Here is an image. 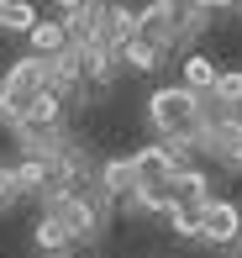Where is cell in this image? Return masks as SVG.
Segmentation results:
<instances>
[{"mask_svg": "<svg viewBox=\"0 0 242 258\" xmlns=\"http://www.w3.org/2000/svg\"><path fill=\"white\" fill-rule=\"evenodd\" d=\"M48 216H58V221H63V232H68L74 242H95V237H100V227H106L100 206L90 201L85 190H53V195H48Z\"/></svg>", "mask_w": 242, "mask_h": 258, "instance_id": "3", "label": "cell"}, {"mask_svg": "<svg viewBox=\"0 0 242 258\" xmlns=\"http://www.w3.org/2000/svg\"><path fill=\"white\" fill-rule=\"evenodd\" d=\"M32 242H37V253H48V258H63L68 248H74V237L63 232V221H58V216H48V211H42L37 227H32Z\"/></svg>", "mask_w": 242, "mask_h": 258, "instance_id": "14", "label": "cell"}, {"mask_svg": "<svg viewBox=\"0 0 242 258\" xmlns=\"http://www.w3.org/2000/svg\"><path fill=\"white\" fill-rule=\"evenodd\" d=\"M211 79H216L211 53H190V58H184V79H179L184 90H200V95H205V90H211Z\"/></svg>", "mask_w": 242, "mask_h": 258, "instance_id": "16", "label": "cell"}, {"mask_svg": "<svg viewBox=\"0 0 242 258\" xmlns=\"http://www.w3.org/2000/svg\"><path fill=\"white\" fill-rule=\"evenodd\" d=\"M58 21H63L68 42H95L100 37V21H106V0H79V6H68Z\"/></svg>", "mask_w": 242, "mask_h": 258, "instance_id": "8", "label": "cell"}, {"mask_svg": "<svg viewBox=\"0 0 242 258\" xmlns=\"http://www.w3.org/2000/svg\"><path fill=\"white\" fill-rule=\"evenodd\" d=\"M53 6H63V11H68V6H79V0H53Z\"/></svg>", "mask_w": 242, "mask_h": 258, "instance_id": "21", "label": "cell"}, {"mask_svg": "<svg viewBox=\"0 0 242 258\" xmlns=\"http://www.w3.org/2000/svg\"><path fill=\"white\" fill-rule=\"evenodd\" d=\"M237 232H242V211H237V201L211 195V201L200 206V242L226 248V242H237Z\"/></svg>", "mask_w": 242, "mask_h": 258, "instance_id": "5", "label": "cell"}, {"mask_svg": "<svg viewBox=\"0 0 242 258\" xmlns=\"http://www.w3.org/2000/svg\"><path fill=\"white\" fill-rule=\"evenodd\" d=\"M195 153L216 158L221 169H242V116H216L195 132Z\"/></svg>", "mask_w": 242, "mask_h": 258, "instance_id": "4", "label": "cell"}, {"mask_svg": "<svg viewBox=\"0 0 242 258\" xmlns=\"http://www.w3.org/2000/svg\"><path fill=\"white\" fill-rule=\"evenodd\" d=\"M211 201V174L200 169V163H179L174 174H169V206H190L200 211Z\"/></svg>", "mask_w": 242, "mask_h": 258, "instance_id": "6", "label": "cell"}, {"mask_svg": "<svg viewBox=\"0 0 242 258\" xmlns=\"http://www.w3.org/2000/svg\"><path fill=\"white\" fill-rule=\"evenodd\" d=\"M95 190L106 195V201L126 206V195L137 190V174H132V163H126V158H106V163L95 169Z\"/></svg>", "mask_w": 242, "mask_h": 258, "instance_id": "9", "label": "cell"}, {"mask_svg": "<svg viewBox=\"0 0 242 258\" xmlns=\"http://www.w3.org/2000/svg\"><path fill=\"white\" fill-rule=\"evenodd\" d=\"M116 63L121 69H137V74H153V69L164 63V48L147 42V37H126L121 48H116Z\"/></svg>", "mask_w": 242, "mask_h": 258, "instance_id": "12", "label": "cell"}, {"mask_svg": "<svg viewBox=\"0 0 242 258\" xmlns=\"http://www.w3.org/2000/svg\"><path fill=\"white\" fill-rule=\"evenodd\" d=\"M37 21V6L27 0H0V32H27Z\"/></svg>", "mask_w": 242, "mask_h": 258, "instance_id": "17", "label": "cell"}, {"mask_svg": "<svg viewBox=\"0 0 242 258\" xmlns=\"http://www.w3.org/2000/svg\"><path fill=\"white\" fill-rule=\"evenodd\" d=\"M21 121H27V126H37V132H63V95L42 90V95L27 105V116H21Z\"/></svg>", "mask_w": 242, "mask_h": 258, "instance_id": "13", "label": "cell"}, {"mask_svg": "<svg viewBox=\"0 0 242 258\" xmlns=\"http://www.w3.org/2000/svg\"><path fill=\"white\" fill-rule=\"evenodd\" d=\"M21 201V190H16V174H11V163H0V216H6L11 206Z\"/></svg>", "mask_w": 242, "mask_h": 258, "instance_id": "19", "label": "cell"}, {"mask_svg": "<svg viewBox=\"0 0 242 258\" xmlns=\"http://www.w3.org/2000/svg\"><path fill=\"white\" fill-rule=\"evenodd\" d=\"M237 258H242V253H237Z\"/></svg>", "mask_w": 242, "mask_h": 258, "instance_id": "22", "label": "cell"}, {"mask_svg": "<svg viewBox=\"0 0 242 258\" xmlns=\"http://www.w3.org/2000/svg\"><path fill=\"white\" fill-rule=\"evenodd\" d=\"M132 174H137V184H169V174L179 169V158H174V148H164V143H147V148H137L132 158Z\"/></svg>", "mask_w": 242, "mask_h": 258, "instance_id": "7", "label": "cell"}, {"mask_svg": "<svg viewBox=\"0 0 242 258\" xmlns=\"http://www.w3.org/2000/svg\"><path fill=\"white\" fill-rule=\"evenodd\" d=\"M164 216H169V232H174V237H200V211H190V206H169Z\"/></svg>", "mask_w": 242, "mask_h": 258, "instance_id": "18", "label": "cell"}, {"mask_svg": "<svg viewBox=\"0 0 242 258\" xmlns=\"http://www.w3.org/2000/svg\"><path fill=\"white\" fill-rule=\"evenodd\" d=\"M147 126L164 137V148H174L179 163H195V132L205 126V95L184 85H164L147 95Z\"/></svg>", "mask_w": 242, "mask_h": 258, "instance_id": "1", "label": "cell"}, {"mask_svg": "<svg viewBox=\"0 0 242 258\" xmlns=\"http://www.w3.org/2000/svg\"><path fill=\"white\" fill-rule=\"evenodd\" d=\"M184 6H190V11H205V16H211V11H216V0H184Z\"/></svg>", "mask_w": 242, "mask_h": 258, "instance_id": "20", "label": "cell"}, {"mask_svg": "<svg viewBox=\"0 0 242 258\" xmlns=\"http://www.w3.org/2000/svg\"><path fill=\"white\" fill-rule=\"evenodd\" d=\"M11 174H16V190L21 195H53V190H58L53 158H21V163H11Z\"/></svg>", "mask_w": 242, "mask_h": 258, "instance_id": "10", "label": "cell"}, {"mask_svg": "<svg viewBox=\"0 0 242 258\" xmlns=\"http://www.w3.org/2000/svg\"><path fill=\"white\" fill-rule=\"evenodd\" d=\"M48 90V58H37V53H27V58H16V63L0 74V116H6L11 126L27 116V105Z\"/></svg>", "mask_w": 242, "mask_h": 258, "instance_id": "2", "label": "cell"}, {"mask_svg": "<svg viewBox=\"0 0 242 258\" xmlns=\"http://www.w3.org/2000/svg\"><path fill=\"white\" fill-rule=\"evenodd\" d=\"M21 37H27V48L37 53V58H53V53H63V48H68V32H63V21H58V16H37L27 32H21Z\"/></svg>", "mask_w": 242, "mask_h": 258, "instance_id": "11", "label": "cell"}, {"mask_svg": "<svg viewBox=\"0 0 242 258\" xmlns=\"http://www.w3.org/2000/svg\"><path fill=\"white\" fill-rule=\"evenodd\" d=\"M211 100L226 105V111H237V105H242V69H216V79H211Z\"/></svg>", "mask_w": 242, "mask_h": 258, "instance_id": "15", "label": "cell"}]
</instances>
